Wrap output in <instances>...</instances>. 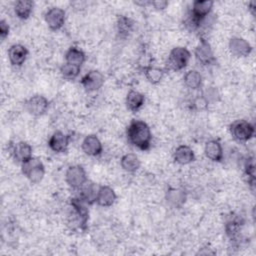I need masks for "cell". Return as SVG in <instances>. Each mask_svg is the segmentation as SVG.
I'll return each mask as SVG.
<instances>
[{
  "label": "cell",
  "instance_id": "obj_1",
  "mask_svg": "<svg viewBox=\"0 0 256 256\" xmlns=\"http://www.w3.org/2000/svg\"><path fill=\"white\" fill-rule=\"evenodd\" d=\"M126 137L128 142L139 150L147 151L151 147L152 132L149 125L142 120L130 121L126 129Z\"/></svg>",
  "mask_w": 256,
  "mask_h": 256
},
{
  "label": "cell",
  "instance_id": "obj_2",
  "mask_svg": "<svg viewBox=\"0 0 256 256\" xmlns=\"http://www.w3.org/2000/svg\"><path fill=\"white\" fill-rule=\"evenodd\" d=\"M214 2L211 0H196L192 3L191 8L188 12L187 18L184 24L190 31H196L200 29L202 24L206 21L208 16L211 14Z\"/></svg>",
  "mask_w": 256,
  "mask_h": 256
},
{
  "label": "cell",
  "instance_id": "obj_3",
  "mask_svg": "<svg viewBox=\"0 0 256 256\" xmlns=\"http://www.w3.org/2000/svg\"><path fill=\"white\" fill-rule=\"evenodd\" d=\"M88 204L81 200L78 196L70 199V213L68 217V224L72 229H78L80 231H85L87 229L89 210Z\"/></svg>",
  "mask_w": 256,
  "mask_h": 256
},
{
  "label": "cell",
  "instance_id": "obj_4",
  "mask_svg": "<svg viewBox=\"0 0 256 256\" xmlns=\"http://www.w3.org/2000/svg\"><path fill=\"white\" fill-rule=\"evenodd\" d=\"M191 58L190 51L183 46L174 47L167 58L166 62V71H181L187 65Z\"/></svg>",
  "mask_w": 256,
  "mask_h": 256
},
{
  "label": "cell",
  "instance_id": "obj_5",
  "mask_svg": "<svg viewBox=\"0 0 256 256\" xmlns=\"http://www.w3.org/2000/svg\"><path fill=\"white\" fill-rule=\"evenodd\" d=\"M22 174L33 184L41 182L45 176V166L37 157H31L21 164Z\"/></svg>",
  "mask_w": 256,
  "mask_h": 256
},
{
  "label": "cell",
  "instance_id": "obj_6",
  "mask_svg": "<svg viewBox=\"0 0 256 256\" xmlns=\"http://www.w3.org/2000/svg\"><path fill=\"white\" fill-rule=\"evenodd\" d=\"M229 130L232 138L240 143L248 142L255 133L254 125L243 119L232 122Z\"/></svg>",
  "mask_w": 256,
  "mask_h": 256
},
{
  "label": "cell",
  "instance_id": "obj_7",
  "mask_svg": "<svg viewBox=\"0 0 256 256\" xmlns=\"http://www.w3.org/2000/svg\"><path fill=\"white\" fill-rule=\"evenodd\" d=\"M65 181L67 185L74 189L79 190L87 181V173L81 165H71L65 172Z\"/></svg>",
  "mask_w": 256,
  "mask_h": 256
},
{
  "label": "cell",
  "instance_id": "obj_8",
  "mask_svg": "<svg viewBox=\"0 0 256 256\" xmlns=\"http://www.w3.org/2000/svg\"><path fill=\"white\" fill-rule=\"evenodd\" d=\"M194 55L196 60L203 66H209L216 63V58L211 45L203 36L199 38V42L194 50Z\"/></svg>",
  "mask_w": 256,
  "mask_h": 256
},
{
  "label": "cell",
  "instance_id": "obj_9",
  "mask_svg": "<svg viewBox=\"0 0 256 256\" xmlns=\"http://www.w3.org/2000/svg\"><path fill=\"white\" fill-rule=\"evenodd\" d=\"M24 108L28 114L39 117L47 112L49 108V100L43 95L36 94L29 97L24 102Z\"/></svg>",
  "mask_w": 256,
  "mask_h": 256
},
{
  "label": "cell",
  "instance_id": "obj_10",
  "mask_svg": "<svg viewBox=\"0 0 256 256\" xmlns=\"http://www.w3.org/2000/svg\"><path fill=\"white\" fill-rule=\"evenodd\" d=\"M32 146L26 141L10 142L8 144V151L15 162L20 165L32 157Z\"/></svg>",
  "mask_w": 256,
  "mask_h": 256
},
{
  "label": "cell",
  "instance_id": "obj_11",
  "mask_svg": "<svg viewBox=\"0 0 256 256\" xmlns=\"http://www.w3.org/2000/svg\"><path fill=\"white\" fill-rule=\"evenodd\" d=\"M45 22L48 28L52 31L60 30L66 21V12L64 9L59 7H51L44 15Z\"/></svg>",
  "mask_w": 256,
  "mask_h": 256
},
{
  "label": "cell",
  "instance_id": "obj_12",
  "mask_svg": "<svg viewBox=\"0 0 256 256\" xmlns=\"http://www.w3.org/2000/svg\"><path fill=\"white\" fill-rule=\"evenodd\" d=\"M105 82V77L99 70H90L80 80V84L86 92L99 90Z\"/></svg>",
  "mask_w": 256,
  "mask_h": 256
},
{
  "label": "cell",
  "instance_id": "obj_13",
  "mask_svg": "<svg viewBox=\"0 0 256 256\" xmlns=\"http://www.w3.org/2000/svg\"><path fill=\"white\" fill-rule=\"evenodd\" d=\"M228 47H229L230 53L233 56L238 58L247 57L252 51L251 44L246 39L242 37H237V36L230 38Z\"/></svg>",
  "mask_w": 256,
  "mask_h": 256
},
{
  "label": "cell",
  "instance_id": "obj_14",
  "mask_svg": "<svg viewBox=\"0 0 256 256\" xmlns=\"http://www.w3.org/2000/svg\"><path fill=\"white\" fill-rule=\"evenodd\" d=\"M70 136L62 131H55L48 140L49 148L55 153H65L68 149Z\"/></svg>",
  "mask_w": 256,
  "mask_h": 256
},
{
  "label": "cell",
  "instance_id": "obj_15",
  "mask_svg": "<svg viewBox=\"0 0 256 256\" xmlns=\"http://www.w3.org/2000/svg\"><path fill=\"white\" fill-rule=\"evenodd\" d=\"M81 149L87 156L96 157L102 153L103 145L96 135L90 134L83 139L81 143Z\"/></svg>",
  "mask_w": 256,
  "mask_h": 256
},
{
  "label": "cell",
  "instance_id": "obj_16",
  "mask_svg": "<svg viewBox=\"0 0 256 256\" xmlns=\"http://www.w3.org/2000/svg\"><path fill=\"white\" fill-rule=\"evenodd\" d=\"M28 56L27 48L19 43L13 44L8 49V59L13 66L21 67Z\"/></svg>",
  "mask_w": 256,
  "mask_h": 256
},
{
  "label": "cell",
  "instance_id": "obj_17",
  "mask_svg": "<svg viewBox=\"0 0 256 256\" xmlns=\"http://www.w3.org/2000/svg\"><path fill=\"white\" fill-rule=\"evenodd\" d=\"M117 199V195L113 188L107 185H100L97 198H96V204L101 207H111Z\"/></svg>",
  "mask_w": 256,
  "mask_h": 256
},
{
  "label": "cell",
  "instance_id": "obj_18",
  "mask_svg": "<svg viewBox=\"0 0 256 256\" xmlns=\"http://www.w3.org/2000/svg\"><path fill=\"white\" fill-rule=\"evenodd\" d=\"M243 224H244V221L240 216H230L229 219L225 222L224 230L227 237L231 241H235L236 239H238L241 233Z\"/></svg>",
  "mask_w": 256,
  "mask_h": 256
},
{
  "label": "cell",
  "instance_id": "obj_19",
  "mask_svg": "<svg viewBox=\"0 0 256 256\" xmlns=\"http://www.w3.org/2000/svg\"><path fill=\"white\" fill-rule=\"evenodd\" d=\"M204 154L213 162H221L224 155L221 143L216 139L208 140L204 146Z\"/></svg>",
  "mask_w": 256,
  "mask_h": 256
},
{
  "label": "cell",
  "instance_id": "obj_20",
  "mask_svg": "<svg viewBox=\"0 0 256 256\" xmlns=\"http://www.w3.org/2000/svg\"><path fill=\"white\" fill-rule=\"evenodd\" d=\"M99 186L92 181H87L80 189L78 197L83 200L88 205H93L96 203V198L99 190Z\"/></svg>",
  "mask_w": 256,
  "mask_h": 256
},
{
  "label": "cell",
  "instance_id": "obj_21",
  "mask_svg": "<svg viewBox=\"0 0 256 256\" xmlns=\"http://www.w3.org/2000/svg\"><path fill=\"white\" fill-rule=\"evenodd\" d=\"M173 159L180 165H187L195 160V153L188 145H179L173 152Z\"/></svg>",
  "mask_w": 256,
  "mask_h": 256
},
{
  "label": "cell",
  "instance_id": "obj_22",
  "mask_svg": "<svg viewBox=\"0 0 256 256\" xmlns=\"http://www.w3.org/2000/svg\"><path fill=\"white\" fill-rule=\"evenodd\" d=\"M165 198H166L167 203L170 206H172L174 208H178V207H181L185 203L186 193L184 190H182L180 188L169 187L166 191Z\"/></svg>",
  "mask_w": 256,
  "mask_h": 256
},
{
  "label": "cell",
  "instance_id": "obj_23",
  "mask_svg": "<svg viewBox=\"0 0 256 256\" xmlns=\"http://www.w3.org/2000/svg\"><path fill=\"white\" fill-rule=\"evenodd\" d=\"M145 103V97L144 95L136 90H130L125 99V104L128 110L132 112H137L142 108V106Z\"/></svg>",
  "mask_w": 256,
  "mask_h": 256
},
{
  "label": "cell",
  "instance_id": "obj_24",
  "mask_svg": "<svg viewBox=\"0 0 256 256\" xmlns=\"http://www.w3.org/2000/svg\"><path fill=\"white\" fill-rule=\"evenodd\" d=\"M34 9V2L31 0H19L14 4V13L20 20H27Z\"/></svg>",
  "mask_w": 256,
  "mask_h": 256
},
{
  "label": "cell",
  "instance_id": "obj_25",
  "mask_svg": "<svg viewBox=\"0 0 256 256\" xmlns=\"http://www.w3.org/2000/svg\"><path fill=\"white\" fill-rule=\"evenodd\" d=\"M165 68H160L153 65H147L143 67V73L147 81L151 84H158L162 81L166 73Z\"/></svg>",
  "mask_w": 256,
  "mask_h": 256
},
{
  "label": "cell",
  "instance_id": "obj_26",
  "mask_svg": "<svg viewBox=\"0 0 256 256\" xmlns=\"http://www.w3.org/2000/svg\"><path fill=\"white\" fill-rule=\"evenodd\" d=\"M117 33L121 38L128 37L134 29V21L125 15H119L116 21Z\"/></svg>",
  "mask_w": 256,
  "mask_h": 256
},
{
  "label": "cell",
  "instance_id": "obj_27",
  "mask_svg": "<svg viewBox=\"0 0 256 256\" xmlns=\"http://www.w3.org/2000/svg\"><path fill=\"white\" fill-rule=\"evenodd\" d=\"M120 165L124 171L128 173H134L140 168L141 162L136 154L126 153L121 157Z\"/></svg>",
  "mask_w": 256,
  "mask_h": 256
},
{
  "label": "cell",
  "instance_id": "obj_28",
  "mask_svg": "<svg viewBox=\"0 0 256 256\" xmlns=\"http://www.w3.org/2000/svg\"><path fill=\"white\" fill-rule=\"evenodd\" d=\"M64 57H65L66 63L73 64V65H76L79 67H81L84 64V62L86 61V55H85L84 51L75 46L70 47L66 51Z\"/></svg>",
  "mask_w": 256,
  "mask_h": 256
},
{
  "label": "cell",
  "instance_id": "obj_29",
  "mask_svg": "<svg viewBox=\"0 0 256 256\" xmlns=\"http://www.w3.org/2000/svg\"><path fill=\"white\" fill-rule=\"evenodd\" d=\"M184 85L192 90H196L202 85V76L197 70H189L183 77Z\"/></svg>",
  "mask_w": 256,
  "mask_h": 256
},
{
  "label": "cell",
  "instance_id": "obj_30",
  "mask_svg": "<svg viewBox=\"0 0 256 256\" xmlns=\"http://www.w3.org/2000/svg\"><path fill=\"white\" fill-rule=\"evenodd\" d=\"M80 72H81V67L73 64H69L66 62L60 67V74L66 80L76 79L79 76Z\"/></svg>",
  "mask_w": 256,
  "mask_h": 256
},
{
  "label": "cell",
  "instance_id": "obj_31",
  "mask_svg": "<svg viewBox=\"0 0 256 256\" xmlns=\"http://www.w3.org/2000/svg\"><path fill=\"white\" fill-rule=\"evenodd\" d=\"M244 176L251 188L255 186V163L254 157H248L244 163Z\"/></svg>",
  "mask_w": 256,
  "mask_h": 256
},
{
  "label": "cell",
  "instance_id": "obj_32",
  "mask_svg": "<svg viewBox=\"0 0 256 256\" xmlns=\"http://www.w3.org/2000/svg\"><path fill=\"white\" fill-rule=\"evenodd\" d=\"M9 33H10V27H9L8 23L4 19L0 20V39H1V41H4L8 37Z\"/></svg>",
  "mask_w": 256,
  "mask_h": 256
},
{
  "label": "cell",
  "instance_id": "obj_33",
  "mask_svg": "<svg viewBox=\"0 0 256 256\" xmlns=\"http://www.w3.org/2000/svg\"><path fill=\"white\" fill-rule=\"evenodd\" d=\"M168 1L165 0H155V1H150V5L153 6L156 10H164L168 6Z\"/></svg>",
  "mask_w": 256,
  "mask_h": 256
},
{
  "label": "cell",
  "instance_id": "obj_34",
  "mask_svg": "<svg viewBox=\"0 0 256 256\" xmlns=\"http://www.w3.org/2000/svg\"><path fill=\"white\" fill-rule=\"evenodd\" d=\"M255 7H256V5H255V2L254 1H251L249 4H248V8H249V10L251 11V13L254 15L255 14Z\"/></svg>",
  "mask_w": 256,
  "mask_h": 256
}]
</instances>
